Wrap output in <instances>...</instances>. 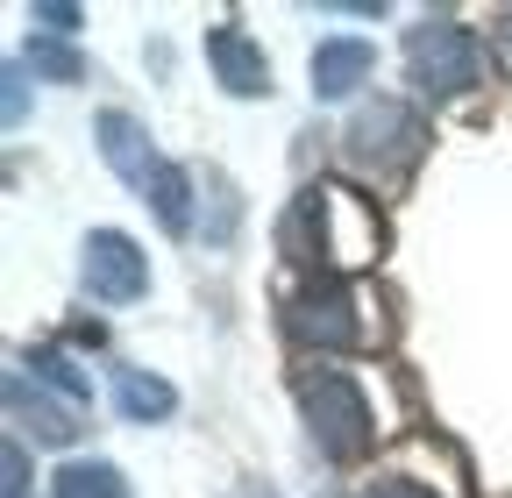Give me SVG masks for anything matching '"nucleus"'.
<instances>
[{"label":"nucleus","instance_id":"f257e3e1","mask_svg":"<svg viewBox=\"0 0 512 498\" xmlns=\"http://www.w3.org/2000/svg\"><path fill=\"white\" fill-rule=\"evenodd\" d=\"M299 406H306V427H313V449L328 463H356L377 427H370V399L349 370H306L299 378Z\"/></svg>","mask_w":512,"mask_h":498},{"label":"nucleus","instance_id":"f03ea898","mask_svg":"<svg viewBox=\"0 0 512 498\" xmlns=\"http://www.w3.org/2000/svg\"><path fill=\"white\" fill-rule=\"evenodd\" d=\"M406 72L427 100H463L484 79V43L456 15H427L420 29H406Z\"/></svg>","mask_w":512,"mask_h":498},{"label":"nucleus","instance_id":"7ed1b4c3","mask_svg":"<svg viewBox=\"0 0 512 498\" xmlns=\"http://www.w3.org/2000/svg\"><path fill=\"white\" fill-rule=\"evenodd\" d=\"M342 150H349L356 171H406V164L427 150V121H420L406 100H370V107L349 121Z\"/></svg>","mask_w":512,"mask_h":498},{"label":"nucleus","instance_id":"20e7f679","mask_svg":"<svg viewBox=\"0 0 512 498\" xmlns=\"http://www.w3.org/2000/svg\"><path fill=\"white\" fill-rule=\"evenodd\" d=\"M285 328L313 349H356L363 342V321H356V299L342 292L335 271H313L299 292H285Z\"/></svg>","mask_w":512,"mask_h":498},{"label":"nucleus","instance_id":"39448f33","mask_svg":"<svg viewBox=\"0 0 512 498\" xmlns=\"http://www.w3.org/2000/svg\"><path fill=\"white\" fill-rule=\"evenodd\" d=\"M86 292L107 299V306H136L150 292V257H143V242L136 235H121V228H93L86 235V264H79Z\"/></svg>","mask_w":512,"mask_h":498},{"label":"nucleus","instance_id":"423d86ee","mask_svg":"<svg viewBox=\"0 0 512 498\" xmlns=\"http://www.w3.org/2000/svg\"><path fill=\"white\" fill-rule=\"evenodd\" d=\"M93 136H100L107 171H114L121 185H136V193L150 200V193H157V178L171 171V157H157V143H150L143 121H136V114H121V107H107V114L93 121Z\"/></svg>","mask_w":512,"mask_h":498},{"label":"nucleus","instance_id":"0eeeda50","mask_svg":"<svg viewBox=\"0 0 512 498\" xmlns=\"http://www.w3.org/2000/svg\"><path fill=\"white\" fill-rule=\"evenodd\" d=\"M207 72H214V86L235 93V100H264V93H271V57H264V43H249V29H235V22H214V29H207Z\"/></svg>","mask_w":512,"mask_h":498},{"label":"nucleus","instance_id":"6e6552de","mask_svg":"<svg viewBox=\"0 0 512 498\" xmlns=\"http://www.w3.org/2000/svg\"><path fill=\"white\" fill-rule=\"evenodd\" d=\"M86 406H72V399H57V392H43L29 370H8V420L15 427H29L36 442H50V449H64V442H79V420Z\"/></svg>","mask_w":512,"mask_h":498},{"label":"nucleus","instance_id":"1a4fd4ad","mask_svg":"<svg viewBox=\"0 0 512 498\" xmlns=\"http://www.w3.org/2000/svg\"><path fill=\"white\" fill-rule=\"evenodd\" d=\"M370 72H377V50H370V36H320V43H313V65H306L313 100H349V93H356Z\"/></svg>","mask_w":512,"mask_h":498},{"label":"nucleus","instance_id":"9d476101","mask_svg":"<svg viewBox=\"0 0 512 498\" xmlns=\"http://www.w3.org/2000/svg\"><path fill=\"white\" fill-rule=\"evenodd\" d=\"M114 406H121V420H171L178 413V392H171V378H157V370H114Z\"/></svg>","mask_w":512,"mask_h":498},{"label":"nucleus","instance_id":"9b49d317","mask_svg":"<svg viewBox=\"0 0 512 498\" xmlns=\"http://www.w3.org/2000/svg\"><path fill=\"white\" fill-rule=\"evenodd\" d=\"M29 370H36V385H43V392L72 399V406L93 399V378H86V370H72V356H64V349H29Z\"/></svg>","mask_w":512,"mask_h":498},{"label":"nucleus","instance_id":"f8f14e48","mask_svg":"<svg viewBox=\"0 0 512 498\" xmlns=\"http://www.w3.org/2000/svg\"><path fill=\"white\" fill-rule=\"evenodd\" d=\"M50 484H57V498H128V477L114 463H64Z\"/></svg>","mask_w":512,"mask_h":498},{"label":"nucleus","instance_id":"ddd939ff","mask_svg":"<svg viewBox=\"0 0 512 498\" xmlns=\"http://www.w3.org/2000/svg\"><path fill=\"white\" fill-rule=\"evenodd\" d=\"M29 65H36L43 79H57V86H79V79H86V57H79L72 43H57V36H36V43H29Z\"/></svg>","mask_w":512,"mask_h":498},{"label":"nucleus","instance_id":"4468645a","mask_svg":"<svg viewBox=\"0 0 512 498\" xmlns=\"http://www.w3.org/2000/svg\"><path fill=\"white\" fill-rule=\"evenodd\" d=\"M29 22H36L43 36H57V43H64V36H72V29L86 22V15L72 8V0H36V8H29Z\"/></svg>","mask_w":512,"mask_h":498},{"label":"nucleus","instance_id":"2eb2a0df","mask_svg":"<svg viewBox=\"0 0 512 498\" xmlns=\"http://www.w3.org/2000/svg\"><path fill=\"white\" fill-rule=\"evenodd\" d=\"M0 477H8V498H29V456H22V442L0 449Z\"/></svg>","mask_w":512,"mask_h":498},{"label":"nucleus","instance_id":"dca6fc26","mask_svg":"<svg viewBox=\"0 0 512 498\" xmlns=\"http://www.w3.org/2000/svg\"><path fill=\"white\" fill-rule=\"evenodd\" d=\"M363 498H441V491H427L413 477H377V484H363Z\"/></svg>","mask_w":512,"mask_h":498},{"label":"nucleus","instance_id":"f3484780","mask_svg":"<svg viewBox=\"0 0 512 498\" xmlns=\"http://www.w3.org/2000/svg\"><path fill=\"white\" fill-rule=\"evenodd\" d=\"M8 121H22V65H8Z\"/></svg>","mask_w":512,"mask_h":498},{"label":"nucleus","instance_id":"a211bd4d","mask_svg":"<svg viewBox=\"0 0 512 498\" xmlns=\"http://www.w3.org/2000/svg\"><path fill=\"white\" fill-rule=\"evenodd\" d=\"M498 43H505V50H512V15H505V29H498Z\"/></svg>","mask_w":512,"mask_h":498},{"label":"nucleus","instance_id":"6ab92c4d","mask_svg":"<svg viewBox=\"0 0 512 498\" xmlns=\"http://www.w3.org/2000/svg\"><path fill=\"white\" fill-rule=\"evenodd\" d=\"M249 498H271V491H264V484H249Z\"/></svg>","mask_w":512,"mask_h":498}]
</instances>
